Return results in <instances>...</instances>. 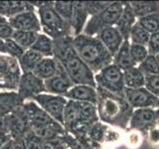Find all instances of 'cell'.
<instances>
[{
	"mask_svg": "<svg viewBox=\"0 0 159 149\" xmlns=\"http://www.w3.org/2000/svg\"><path fill=\"white\" fill-rule=\"evenodd\" d=\"M74 37H64L54 41V58L62 65L75 84H87L97 88L94 74L91 71L73 45Z\"/></svg>",
	"mask_w": 159,
	"mask_h": 149,
	"instance_id": "obj_1",
	"label": "cell"
},
{
	"mask_svg": "<svg viewBox=\"0 0 159 149\" xmlns=\"http://www.w3.org/2000/svg\"><path fill=\"white\" fill-rule=\"evenodd\" d=\"M97 92L99 121L123 130L127 129L133 108L129 106L125 97L113 94L101 87H97Z\"/></svg>",
	"mask_w": 159,
	"mask_h": 149,
	"instance_id": "obj_2",
	"label": "cell"
},
{
	"mask_svg": "<svg viewBox=\"0 0 159 149\" xmlns=\"http://www.w3.org/2000/svg\"><path fill=\"white\" fill-rule=\"evenodd\" d=\"M73 45L78 55L94 74L112 64L111 54L96 36L80 34L73 38Z\"/></svg>",
	"mask_w": 159,
	"mask_h": 149,
	"instance_id": "obj_3",
	"label": "cell"
},
{
	"mask_svg": "<svg viewBox=\"0 0 159 149\" xmlns=\"http://www.w3.org/2000/svg\"><path fill=\"white\" fill-rule=\"evenodd\" d=\"M29 2L35 9H37L36 12L40 20L43 34L47 35L53 40L64 37H73L70 24L64 21L54 9V1Z\"/></svg>",
	"mask_w": 159,
	"mask_h": 149,
	"instance_id": "obj_4",
	"label": "cell"
},
{
	"mask_svg": "<svg viewBox=\"0 0 159 149\" xmlns=\"http://www.w3.org/2000/svg\"><path fill=\"white\" fill-rule=\"evenodd\" d=\"M124 1H112L108 6L94 16L89 17L83 34L97 36L102 30L116 26L122 13Z\"/></svg>",
	"mask_w": 159,
	"mask_h": 149,
	"instance_id": "obj_5",
	"label": "cell"
},
{
	"mask_svg": "<svg viewBox=\"0 0 159 149\" xmlns=\"http://www.w3.org/2000/svg\"><path fill=\"white\" fill-rule=\"evenodd\" d=\"M94 81L97 87H101L116 96L124 97L125 84H124L123 72L113 63L94 74Z\"/></svg>",
	"mask_w": 159,
	"mask_h": 149,
	"instance_id": "obj_6",
	"label": "cell"
},
{
	"mask_svg": "<svg viewBox=\"0 0 159 149\" xmlns=\"http://www.w3.org/2000/svg\"><path fill=\"white\" fill-rule=\"evenodd\" d=\"M22 72L17 60L0 55V88L16 92Z\"/></svg>",
	"mask_w": 159,
	"mask_h": 149,
	"instance_id": "obj_7",
	"label": "cell"
},
{
	"mask_svg": "<svg viewBox=\"0 0 159 149\" xmlns=\"http://www.w3.org/2000/svg\"><path fill=\"white\" fill-rule=\"evenodd\" d=\"M33 101L53 119L63 125L64 111L68 103V99L66 97L44 93L35 97Z\"/></svg>",
	"mask_w": 159,
	"mask_h": 149,
	"instance_id": "obj_8",
	"label": "cell"
},
{
	"mask_svg": "<svg viewBox=\"0 0 159 149\" xmlns=\"http://www.w3.org/2000/svg\"><path fill=\"white\" fill-rule=\"evenodd\" d=\"M16 92L25 102L33 101L35 97L46 93V89L44 81L36 77L33 73H25L21 74Z\"/></svg>",
	"mask_w": 159,
	"mask_h": 149,
	"instance_id": "obj_9",
	"label": "cell"
},
{
	"mask_svg": "<svg viewBox=\"0 0 159 149\" xmlns=\"http://www.w3.org/2000/svg\"><path fill=\"white\" fill-rule=\"evenodd\" d=\"M4 125L5 130L11 135L12 139L24 137L25 134L30 130V127L23 106L4 117Z\"/></svg>",
	"mask_w": 159,
	"mask_h": 149,
	"instance_id": "obj_10",
	"label": "cell"
},
{
	"mask_svg": "<svg viewBox=\"0 0 159 149\" xmlns=\"http://www.w3.org/2000/svg\"><path fill=\"white\" fill-rule=\"evenodd\" d=\"M124 97L133 109L137 108H156L158 99L149 93L145 88H127L124 91Z\"/></svg>",
	"mask_w": 159,
	"mask_h": 149,
	"instance_id": "obj_11",
	"label": "cell"
},
{
	"mask_svg": "<svg viewBox=\"0 0 159 149\" xmlns=\"http://www.w3.org/2000/svg\"><path fill=\"white\" fill-rule=\"evenodd\" d=\"M23 109L28 119L30 130L52 125L58 122L50 116L46 111H44L34 101L25 102L23 104Z\"/></svg>",
	"mask_w": 159,
	"mask_h": 149,
	"instance_id": "obj_12",
	"label": "cell"
},
{
	"mask_svg": "<svg viewBox=\"0 0 159 149\" xmlns=\"http://www.w3.org/2000/svg\"><path fill=\"white\" fill-rule=\"evenodd\" d=\"M58 62V61H57ZM45 89L46 93L55 96L65 97L67 93L73 88L74 84L72 83L71 79L69 78L68 74L65 71L63 66L58 62L57 73L54 77L44 82Z\"/></svg>",
	"mask_w": 159,
	"mask_h": 149,
	"instance_id": "obj_13",
	"label": "cell"
},
{
	"mask_svg": "<svg viewBox=\"0 0 159 149\" xmlns=\"http://www.w3.org/2000/svg\"><path fill=\"white\" fill-rule=\"evenodd\" d=\"M155 108L133 109L127 130L138 131L143 134L149 127H151L155 123Z\"/></svg>",
	"mask_w": 159,
	"mask_h": 149,
	"instance_id": "obj_14",
	"label": "cell"
},
{
	"mask_svg": "<svg viewBox=\"0 0 159 149\" xmlns=\"http://www.w3.org/2000/svg\"><path fill=\"white\" fill-rule=\"evenodd\" d=\"M8 23L14 30L40 33L42 31L41 24L36 11H26L15 15L8 19Z\"/></svg>",
	"mask_w": 159,
	"mask_h": 149,
	"instance_id": "obj_15",
	"label": "cell"
},
{
	"mask_svg": "<svg viewBox=\"0 0 159 149\" xmlns=\"http://www.w3.org/2000/svg\"><path fill=\"white\" fill-rule=\"evenodd\" d=\"M96 37L103 44V46L111 54L112 57H114V55L118 52L119 48L124 42L122 36L116 26L102 30Z\"/></svg>",
	"mask_w": 159,
	"mask_h": 149,
	"instance_id": "obj_16",
	"label": "cell"
},
{
	"mask_svg": "<svg viewBox=\"0 0 159 149\" xmlns=\"http://www.w3.org/2000/svg\"><path fill=\"white\" fill-rule=\"evenodd\" d=\"M69 101L91 102L97 106L98 92L97 88H93L87 84H75L65 96Z\"/></svg>",
	"mask_w": 159,
	"mask_h": 149,
	"instance_id": "obj_17",
	"label": "cell"
},
{
	"mask_svg": "<svg viewBox=\"0 0 159 149\" xmlns=\"http://www.w3.org/2000/svg\"><path fill=\"white\" fill-rule=\"evenodd\" d=\"M111 131L108 129V125L98 121L89 128L87 134V144L96 149H101L103 142L109 139Z\"/></svg>",
	"mask_w": 159,
	"mask_h": 149,
	"instance_id": "obj_18",
	"label": "cell"
},
{
	"mask_svg": "<svg viewBox=\"0 0 159 149\" xmlns=\"http://www.w3.org/2000/svg\"><path fill=\"white\" fill-rule=\"evenodd\" d=\"M89 15L84 7V1H75L74 3V13L71 19V25L73 37H76L80 34H83L84 29L86 27Z\"/></svg>",
	"mask_w": 159,
	"mask_h": 149,
	"instance_id": "obj_19",
	"label": "cell"
},
{
	"mask_svg": "<svg viewBox=\"0 0 159 149\" xmlns=\"http://www.w3.org/2000/svg\"><path fill=\"white\" fill-rule=\"evenodd\" d=\"M136 22H137V18L135 17V15H134L132 11L130 3L124 1L122 13L116 25V29L120 33L124 41L129 40V35H130L131 29L136 24Z\"/></svg>",
	"mask_w": 159,
	"mask_h": 149,
	"instance_id": "obj_20",
	"label": "cell"
},
{
	"mask_svg": "<svg viewBox=\"0 0 159 149\" xmlns=\"http://www.w3.org/2000/svg\"><path fill=\"white\" fill-rule=\"evenodd\" d=\"M23 104L17 92H0V117L7 116Z\"/></svg>",
	"mask_w": 159,
	"mask_h": 149,
	"instance_id": "obj_21",
	"label": "cell"
},
{
	"mask_svg": "<svg viewBox=\"0 0 159 149\" xmlns=\"http://www.w3.org/2000/svg\"><path fill=\"white\" fill-rule=\"evenodd\" d=\"M26 11H36L29 1H0V15L7 19Z\"/></svg>",
	"mask_w": 159,
	"mask_h": 149,
	"instance_id": "obj_22",
	"label": "cell"
},
{
	"mask_svg": "<svg viewBox=\"0 0 159 149\" xmlns=\"http://www.w3.org/2000/svg\"><path fill=\"white\" fill-rule=\"evenodd\" d=\"M112 63L117 68L120 69L122 72L126 71V70L130 68L136 67L130 55V42H129V40H126V41L122 43L118 52L114 55Z\"/></svg>",
	"mask_w": 159,
	"mask_h": 149,
	"instance_id": "obj_23",
	"label": "cell"
},
{
	"mask_svg": "<svg viewBox=\"0 0 159 149\" xmlns=\"http://www.w3.org/2000/svg\"><path fill=\"white\" fill-rule=\"evenodd\" d=\"M57 68H58V62L54 57L43 58L40 61V63L37 65L33 74L45 82L56 74Z\"/></svg>",
	"mask_w": 159,
	"mask_h": 149,
	"instance_id": "obj_24",
	"label": "cell"
},
{
	"mask_svg": "<svg viewBox=\"0 0 159 149\" xmlns=\"http://www.w3.org/2000/svg\"><path fill=\"white\" fill-rule=\"evenodd\" d=\"M43 59V57L34 51L32 49H28L24 52L22 57L18 60V64L20 70H21L22 74L25 73H33L34 70L36 69L37 65L40 63V61Z\"/></svg>",
	"mask_w": 159,
	"mask_h": 149,
	"instance_id": "obj_25",
	"label": "cell"
},
{
	"mask_svg": "<svg viewBox=\"0 0 159 149\" xmlns=\"http://www.w3.org/2000/svg\"><path fill=\"white\" fill-rule=\"evenodd\" d=\"M129 3L137 19L159 12L158 1H130Z\"/></svg>",
	"mask_w": 159,
	"mask_h": 149,
	"instance_id": "obj_26",
	"label": "cell"
},
{
	"mask_svg": "<svg viewBox=\"0 0 159 149\" xmlns=\"http://www.w3.org/2000/svg\"><path fill=\"white\" fill-rule=\"evenodd\" d=\"M32 50L39 53L43 58L54 57V41L47 35L39 33L36 41L31 47Z\"/></svg>",
	"mask_w": 159,
	"mask_h": 149,
	"instance_id": "obj_27",
	"label": "cell"
},
{
	"mask_svg": "<svg viewBox=\"0 0 159 149\" xmlns=\"http://www.w3.org/2000/svg\"><path fill=\"white\" fill-rule=\"evenodd\" d=\"M124 84L127 88H139L145 84V76L140 72L138 67H133L123 72Z\"/></svg>",
	"mask_w": 159,
	"mask_h": 149,
	"instance_id": "obj_28",
	"label": "cell"
},
{
	"mask_svg": "<svg viewBox=\"0 0 159 149\" xmlns=\"http://www.w3.org/2000/svg\"><path fill=\"white\" fill-rule=\"evenodd\" d=\"M38 35L39 33H36V32L18 31V30H15L12 39L18 45H20L23 49L28 50V49H31L33 44L36 41Z\"/></svg>",
	"mask_w": 159,
	"mask_h": 149,
	"instance_id": "obj_29",
	"label": "cell"
},
{
	"mask_svg": "<svg viewBox=\"0 0 159 149\" xmlns=\"http://www.w3.org/2000/svg\"><path fill=\"white\" fill-rule=\"evenodd\" d=\"M149 38H150V34L136 22V24L132 27L130 35H129V42H130V44L147 46Z\"/></svg>",
	"mask_w": 159,
	"mask_h": 149,
	"instance_id": "obj_30",
	"label": "cell"
},
{
	"mask_svg": "<svg viewBox=\"0 0 159 149\" xmlns=\"http://www.w3.org/2000/svg\"><path fill=\"white\" fill-rule=\"evenodd\" d=\"M74 3L75 1H54V9L59 16L69 24L74 13Z\"/></svg>",
	"mask_w": 159,
	"mask_h": 149,
	"instance_id": "obj_31",
	"label": "cell"
},
{
	"mask_svg": "<svg viewBox=\"0 0 159 149\" xmlns=\"http://www.w3.org/2000/svg\"><path fill=\"white\" fill-rule=\"evenodd\" d=\"M137 67L145 77L159 74V66L155 56H152V55H148V57L142 63L139 64Z\"/></svg>",
	"mask_w": 159,
	"mask_h": 149,
	"instance_id": "obj_32",
	"label": "cell"
},
{
	"mask_svg": "<svg viewBox=\"0 0 159 149\" xmlns=\"http://www.w3.org/2000/svg\"><path fill=\"white\" fill-rule=\"evenodd\" d=\"M137 23L149 34L159 31V12L137 19Z\"/></svg>",
	"mask_w": 159,
	"mask_h": 149,
	"instance_id": "obj_33",
	"label": "cell"
},
{
	"mask_svg": "<svg viewBox=\"0 0 159 149\" xmlns=\"http://www.w3.org/2000/svg\"><path fill=\"white\" fill-rule=\"evenodd\" d=\"M130 55L133 62L135 63L136 66H138L139 64L142 63L148 57L149 53L146 46L130 44Z\"/></svg>",
	"mask_w": 159,
	"mask_h": 149,
	"instance_id": "obj_34",
	"label": "cell"
},
{
	"mask_svg": "<svg viewBox=\"0 0 159 149\" xmlns=\"http://www.w3.org/2000/svg\"><path fill=\"white\" fill-rule=\"evenodd\" d=\"M5 50H6V55L15 60H18L22 57L24 52L26 51L20 45H18L13 39H9L5 41Z\"/></svg>",
	"mask_w": 159,
	"mask_h": 149,
	"instance_id": "obj_35",
	"label": "cell"
},
{
	"mask_svg": "<svg viewBox=\"0 0 159 149\" xmlns=\"http://www.w3.org/2000/svg\"><path fill=\"white\" fill-rule=\"evenodd\" d=\"M84 7H86L89 17L101 13L102 10L106 9L111 3V1H84Z\"/></svg>",
	"mask_w": 159,
	"mask_h": 149,
	"instance_id": "obj_36",
	"label": "cell"
},
{
	"mask_svg": "<svg viewBox=\"0 0 159 149\" xmlns=\"http://www.w3.org/2000/svg\"><path fill=\"white\" fill-rule=\"evenodd\" d=\"M60 138L62 139L63 142L66 144L69 149H96V148L92 147L91 145H88V144L81 143L80 141H78L73 135L69 134L68 132H66L63 136H61Z\"/></svg>",
	"mask_w": 159,
	"mask_h": 149,
	"instance_id": "obj_37",
	"label": "cell"
},
{
	"mask_svg": "<svg viewBox=\"0 0 159 149\" xmlns=\"http://www.w3.org/2000/svg\"><path fill=\"white\" fill-rule=\"evenodd\" d=\"M144 88L151 94H153L154 97L159 98V74L145 77Z\"/></svg>",
	"mask_w": 159,
	"mask_h": 149,
	"instance_id": "obj_38",
	"label": "cell"
},
{
	"mask_svg": "<svg viewBox=\"0 0 159 149\" xmlns=\"http://www.w3.org/2000/svg\"><path fill=\"white\" fill-rule=\"evenodd\" d=\"M143 136L146 138L148 144L151 147L159 146V128L155 125V123L143 133Z\"/></svg>",
	"mask_w": 159,
	"mask_h": 149,
	"instance_id": "obj_39",
	"label": "cell"
},
{
	"mask_svg": "<svg viewBox=\"0 0 159 149\" xmlns=\"http://www.w3.org/2000/svg\"><path fill=\"white\" fill-rule=\"evenodd\" d=\"M24 140L26 142L28 149H42L44 141L41 138L38 137L36 134L33 133L31 130H29L24 135Z\"/></svg>",
	"mask_w": 159,
	"mask_h": 149,
	"instance_id": "obj_40",
	"label": "cell"
},
{
	"mask_svg": "<svg viewBox=\"0 0 159 149\" xmlns=\"http://www.w3.org/2000/svg\"><path fill=\"white\" fill-rule=\"evenodd\" d=\"M146 47L149 55L155 56V55L159 53V31L150 34V38H149Z\"/></svg>",
	"mask_w": 159,
	"mask_h": 149,
	"instance_id": "obj_41",
	"label": "cell"
},
{
	"mask_svg": "<svg viewBox=\"0 0 159 149\" xmlns=\"http://www.w3.org/2000/svg\"><path fill=\"white\" fill-rule=\"evenodd\" d=\"M14 31L15 30L11 27V25L8 22L0 24V39H2L3 41L12 39Z\"/></svg>",
	"mask_w": 159,
	"mask_h": 149,
	"instance_id": "obj_42",
	"label": "cell"
},
{
	"mask_svg": "<svg viewBox=\"0 0 159 149\" xmlns=\"http://www.w3.org/2000/svg\"><path fill=\"white\" fill-rule=\"evenodd\" d=\"M42 149H69V148L63 142L61 138H58V139H54V140L44 141Z\"/></svg>",
	"mask_w": 159,
	"mask_h": 149,
	"instance_id": "obj_43",
	"label": "cell"
},
{
	"mask_svg": "<svg viewBox=\"0 0 159 149\" xmlns=\"http://www.w3.org/2000/svg\"><path fill=\"white\" fill-rule=\"evenodd\" d=\"M13 149H28L26 142L24 140V137H17L12 139Z\"/></svg>",
	"mask_w": 159,
	"mask_h": 149,
	"instance_id": "obj_44",
	"label": "cell"
},
{
	"mask_svg": "<svg viewBox=\"0 0 159 149\" xmlns=\"http://www.w3.org/2000/svg\"><path fill=\"white\" fill-rule=\"evenodd\" d=\"M11 139H12L11 135H10L5 129H1V130H0V148L3 145H5L7 142H9Z\"/></svg>",
	"mask_w": 159,
	"mask_h": 149,
	"instance_id": "obj_45",
	"label": "cell"
},
{
	"mask_svg": "<svg viewBox=\"0 0 159 149\" xmlns=\"http://www.w3.org/2000/svg\"><path fill=\"white\" fill-rule=\"evenodd\" d=\"M0 55H6V50H5V41L0 39Z\"/></svg>",
	"mask_w": 159,
	"mask_h": 149,
	"instance_id": "obj_46",
	"label": "cell"
},
{
	"mask_svg": "<svg viewBox=\"0 0 159 149\" xmlns=\"http://www.w3.org/2000/svg\"><path fill=\"white\" fill-rule=\"evenodd\" d=\"M155 115H156V119H155V125L159 128V107L155 108Z\"/></svg>",
	"mask_w": 159,
	"mask_h": 149,
	"instance_id": "obj_47",
	"label": "cell"
},
{
	"mask_svg": "<svg viewBox=\"0 0 159 149\" xmlns=\"http://www.w3.org/2000/svg\"><path fill=\"white\" fill-rule=\"evenodd\" d=\"M0 149H13V146H12V139L9 142H7L6 144H5V145H3Z\"/></svg>",
	"mask_w": 159,
	"mask_h": 149,
	"instance_id": "obj_48",
	"label": "cell"
},
{
	"mask_svg": "<svg viewBox=\"0 0 159 149\" xmlns=\"http://www.w3.org/2000/svg\"><path fill=\"white\" fill-rule=\"evenodd\" d=\"M1 129H5V125H4V117H0V130Z\"/></svg>",
	"mask_w": 159,
	"mask_h": 149,
	"instance_id": "obj_49",
	"label": "cell"
},
{
	"mask_svg": "<svg viewBox=\"0 0 159 149\" xmlns=\"http://www.w3.org/2000/svg\"><path fill=\"white\" fill-rule=\"evenodd\" d=\"M8 22V19L7 18H5L3 16H1L0 15V24H3V23H7Z\"/></svg>",
	"mask_w": 159,
	"mask_h": 149,
	"instance_id": "obj_50",
	"label": "cell"
},
{
	"mask_svg": "<svg viewBox=\"0 0 159 149\" xmlns=\"http://www.w3.org/2000/svg\"><path fill=\"white\" fill-rule=\"evenodd\" d=\"M155 59H156L157 64H158V66H159V53H158L157 55H155Z\"/></svg>",
	"mask_w": 159,
	"mask_h": 149,
	"instance_id": "obj_51",
	"label": "cell"
},
{
	"mask_svg": "<svg viewBox=\"0 0 159 149\" xmlns=\"http://www.w3.org/2000/svg\"><path fill=\"white\" fill-rule=\"evenodd\" d=\"M157 107H159V99H158V103H157ZM156 107V108H157Z\"/></svg>",
	"mask_w": 159,
	"mask_h": 149,
	"instance_id": "obj_52",
	"label": "cell"
}]
</instances>
